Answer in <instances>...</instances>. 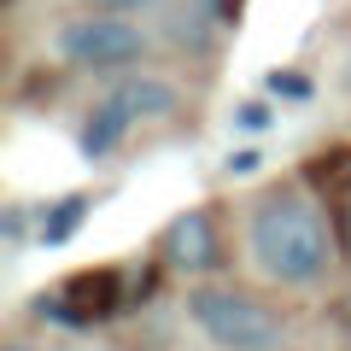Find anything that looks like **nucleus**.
<instances>
[{"label": "nucleus", "mask_w": 351, "mask_h": 351, "mask_svg": "<svg viewBox=\"0 0 351 351\" xmlns=\"http://www.w3.org/2000/svg\"><path fill=\"white\" fill-rule=\"evenodd\" d=\"M64 299H71L88 322H100V316H112L117 304H123V281H117V269H82V276L64 281Z\"/></svg>", "instance_id": "39448f33"}, {"label": "nucleus", "mask_w": 351, "mask_h": 351, "mask_svg": "<svg viewBox=\"0 0 351 351\" xmlns=\"http://www.w3.org/2000/svg\"><path fill=\"white\" fill-rule=\"evenodd\" d=\"M234 123L258 135V129H269V106H263V100H246V106H234Z\"/></svg>", "instance_id": "9b49d317"}, {"label": "nucleus", "mask_w": 351, "mask_h": 351, "mask_svg": "<svg viewBox=\"0 0 351 351\" xmlns=\"http://www.w3.org/2000/svg\"><path fill=\"white\" fill-rule=\"evenodd\" d=\"M141 53H147V36L106 6H94L88 18H71L59 29V59L76 71H117V64H135Z\"/></svg>", "instance_id": "7ed1b4c3"}, {"label": "nucleus", "mask_w": 351, "mask_h": 351, "mask_svg": "<svg viewBox=\"0 0 351 351\" xmlns=\"http://www.w3.org/2000/svg\"><path fill=\"white\" fill-rule=\"evenodd\" d=\"M112 100L123 106L129 117H170L176 106H182V94H176V82H164V76H129V82H117Z\"/></svg>", "instance_id": "423d86ee"}, {"label": "nucleus", "mask_w": 351, "mask_h": 351, "mask_svg": "<svg viewBox=\"0 0 351 351\" xmlns=\"http://www.w3.org/2000/svg\"><path fill=\"white\" fill-rule=\"evenodd\" d=\"M6 351H36V346H6Z\"/></svg>", "instance_id": "2eb2a0df"}, {"label": "nucleus", "mask_w": 351, "mask_h": 351, "mask_svg": "<svg viewBox=\"0 0 351 351\" xmlns=\"http://www.w3.org/2000/svg\"><path fill=\"white\" fill-rule=\"evenodd\" d=\"M339 246H346V258H351V193H346V211H339Z\"/></svg>", "instance_id": "4468645a"}, {"label": "nucleus", "mask_w": 351, "mask_h": 351, "mask_svg": "<svg viewBox=\"0 0 351 351\" xmlns=\"http://www.w3.org/2000/svg\"><path fill=\"white\" fill-rule=\"evenodd\" d=\"M311 182H316V188H328V193H351V147L316 158L311 164Z\"/></svg>", "instance_id": "1a4fd4ad"}, {"label": "nucleus", "mask_w": 351, "mask_h": 351, "mask_svg": "<svg viewBox=\"0 0 351 351\" xmlns=\"http://www.w3.org/2000/svg\"><path fill=\"white\" fill-rule=\"evenodd\" d=\"M88 6H106V12H141V6H158V0H88Z\"/></svg>", "instance_id": "ddd939ff"}, {"label": "nucleus", "mask_w": 351, "mask_h": 351, "mask_svg": "<svg viewBox=\"0 0 351 351\" xmlns=\"http://www.w3.org/2000/svg\"><path fill=\"white\" fill-rule=\"evenodd\" d=\"M263 164V152L258 147H240V152H228V176H252Z\"/></svg>", "instance_id": "f8f14e48"}, {"label": "nucleus", "mask_w": 351, "mask_h": 351, "mask_svg": "<svg viewBox=\"0 0 351 351\" xmlns=\"http://www.w3.org/2000/svg\"><path fill=\"white\" fill-rule=\"evenodd\" d=\"M82 217H88V199L82 193H71V199H59L47 217H41V246H64V240L82 228Z\"/></svg>", "instance_id": "6e6552de"}, {"label": "nucleus", "mask_w": 351, "mask_h": 351, "mask_svg": "<svg viewBox=\"0 0 351 351\" xmlns=\"http://www.w3.org/2000/svg\"><path fill=\"white\" fill-rule=\"evenodd\" d=\"M269 94H281V100H311V76H299V71H269Z\"/></svg>", "instance_id": "9d476101"}, {"label": "nucleus", "mask_w": 351, "mask_h": 351, "mask_svg": "<svg viewBox=\"0 0 351 351\" xmlns=\"http://www.w3.org/2000/svg\"><path fill=\"white\" fill-rule=\"evenodd\" d=\"M188 316L199 322V334L223 351H287V328L269 304L246 299L234 287H193Z\"/></svg>", "instance_id": "f03ea898"}, {"label": "nucleus", "mask_w": 351, "mask_h": 351, "mask_svg": "<svg viewBox=\"0 0 351 351\" xmlns=\"http://www.w3.org/2000/svg\"><path fill=\"white\" fill-rule=\"evenodd\" d=\"M129 123H135V117H129L117 100L94 106V112H88V123H82V158H88V164H94V158H106V152H112L117 141L129 135Z\"/></svg>", "instance_id": "0eeeda50"}, {"label": "nucleus", "mask_w": 351, "mask_h": 351, "mask_svg": "<svg viewBox=\"0 0 351 351\" xmlns=\"http://www.w3.org/2000/svg\"><path fill=\"white\" fill-rule=\"evenodd\" d=\"M158 252H164V263H170V269H188V276L211 269V263L223 258V252H217V223H211V211H199V205H193V211L170 217Z\"/></svg>", "instance_id": "20e7f679"}, {"label": "nucleus", "mask_w": 351, "mask_h": 351, "mask_svg": "<svg viewBox=\"0 0 351 351\" xmlns=\"http://www.w3.org/2000/svg\"><path fill=\"white\" fill-rule=\"evenodd\" d=\"M246 252L263 281L311 287L328 269V223L304 193H263L246 217Z\"/></svg>", "instance_id": "f257e3e1"}]
</instances>
